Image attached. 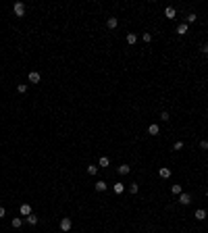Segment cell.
Masks as SVG:
<instances>
[{
	"mask_svg": "<svg viewBox=\"0 0 208 233\" xmlns=\"http://www.w3.org/2000/svg\"><path fill=\"white\" fill-rule=\"evenodd\" d=\"M13 13L17 17H23V15H25V4H23V2H15L13 4Z\"/></svg>",
	"mask_w": 208,
	"mask_h": 233,
	"instance_id": "6da1fadb",
	"label": "cell"
},
{
	"mask_svg": "<svg viewBox=\"0 0 208 233\" xmlns=\"http://www.w3.org/2000/svg\"><path fill=\"white\" fill-rule=\"evenodd\" d=\"M190 202H192V196H190V194H183V192L179 194V204H183V206H187Z\"/></svg>",
	"mask_w": 208,
	"mask_h": 233,
	"instance_id": "7a4b0ae2",
	"label": "cell"
},
{
	"mask_svg": "<svg viewBox=\"0 0 208 233\" xmlns=\"http://www.w3.org/2000/svg\"><path fill=\"white\" fill-rule=\"evenodd\" d=\"M60 229L62 231H71V219H69V217L60 219Z\"/></svg>",
	"mask_w": 208,
	"mask_h": 233,
	"instance_id": "3957f363",
	"label": "cell"
},
{
	"mask_svg": "<svg viewBox=\"0 0 208 233\" xmlns=\"http://www.w3.org/2000/svg\"><path fill=\"white\" fill-rule=\"evenodd\" d=\"M27 77H29V81H31V83H40V81H42V75H40L38 71H31Z\"/></svg>",
	"mask_w": 208,
	"mask_h": 233,
	"instance_id": "277c9868",
	"label": "cell"
},
{
	"mask_svg": "<svg viewBox=\"0 0 208 233\" xmlns=\"http://www.w3.org/2000/svg\"><path fill=\"white\" fill-rule=\"evenodd\" d=\"M117 25H119V19H117V17H108V21H106V27H108V29H114Z\"/></svg>",
	"mask_w": 208,
	"mask_h": 233,
	"instance_id": "5b68a950",
	"label": "cell"
},
{
	"mask_svg": "<svg viewBox=\"0 0 208 233\" xmlns=\"http://www.w3.org/2000/svg\"><path fill=\"white\" fill-rule=\"evenodd\" d=\"M175 15H177V11H175L173 6H167V9H165V17H167V19H171V21H173V19H175Z\"/></svg>",
	"mask_w": 208,
	"mask_h": 233,
	"instance_id": "8992f818",
	"label": "cell"
},
{
	"mask_svg": "<svg viewBox=\"0 0 208 233\" xmlns=\"http://www.w3.org/2000/svg\"><path fill=\"white\" fill-rule=\"evenodd\" d=\"M21 215L23 217H29L31 215V206L29 204H21Z\"/></svg>",
	"mask_w": 208,
	"mask_h": 233,
	"instance_id": "52a82bcc",
	"label": "cell"
},
{
	"mask_svg": "<svg viewBox=\"0 0 208 233\" xmlns=\"http://www.w3.org/2000/svg\"><path fill=\"white\" fill-rule=\"evenodd\" d=\"M158 175L163 177V179H169V177H171V169H169V167H163V169L158 171Z\"/></svg>",
	"mask_w": 208,
	"mask_h": 233,
	"instance_id": "ba28073f",
	"label": "cell"
},
{
	"mask_svg": "<svg viewBox=\"0 0 208 233\" xmlns=\"http://www.w3.org/2000/svg\"><path fill=\"white\" fill-rule=\"evenodd\" d=\"M148 133H150V135H158V133H160V127H158L156 123H152V125L148 127Z\"/></svg>",
	"mask_w": 208,
	"mask_h": 233,
	"instance_id": "9c48e42d",
	"label": "cell"
},
{
	"mask_svg": "<svg viewBox=\"0 0 208 233\" xmlns=\"http://www.w3.org/2000/svg\"><path fill=\"white\" fill-rule=\"evenodd\" d=\"M177 33H179V36H185V33H187V23H181V25H177Z\"/></svg>",
	"mask_w": 208,
	"mask_h": 233,
	"instance_id": "30bf717a",
	"label": "cell"
},
{
	"mask_svg": "<svg viewBox=\"0 0 208 233\" xmlns=\"http://www.w3.org/2000/svg\"><path fill=\"white\" fill-rule=\"evenodd\" d=\"M108 165H110V158H108V156H100L98 167H108Z\"/></svg>",
	"mask_w": 208,
	"mask_h": 233,
	"instance_id": "8fae6325",
	"label": "cell"
},
{
	"mask_svg": "<svg viewBox=\"0 0 208 233\" xmlns=\"http://www.w3.org/2000/svg\"><path fill=\"white\" fill-rule=\"evenodd\" d=\"M117 171H119V175H127V173L131 171V167H129V165H121Z\"/></svg>",
	"mask_w": 208,
	"mask_h": 233,
	"instance_id": "7c38bea8",
	"label": "cell"
},
{
	"mask_svg": "<svg viewBox=\"0 0 208 233\" xmlns=\"http://www.w3.org/2000/svg\"><path fill=\"white\" fill-rule=\"evenodd\" d=\"M94 188H96V192H106V183L104 181H96Z\"/></svg>",
	"mask_w": 208,
	"mask_h": 233,
	"instance_id": "4fadbf2b",
	"label": "cell"
},
{
	"mask_svg": "<svg viewBox=\"0 0 208 233\" xmlns=\"http://www.w3.org/2000/svg\"><path fill=\"white\" fill-rule=\"evenodd\" d=\"M112 190H114V194H123V192H125V185H123V183H114Z\"/></svg>",
	"mask_w": 208,
	"mask_h": 233,
	"instance_id": "5bb4252c",
	"label": "cell"
},
{
	"mask_svg": "<svg viewBox=\"0 0 208 233\" xmlns=\"http://www.w3.org/2000/svg\"><path fill=\"white\" fill-rule=\"evenodd\" d=\"M198 221H204L206 219V210H202V208H200V210H196V215H194Z\"/></svg>",
	"mask_w": 208,
	"mask_h": 233,
	"instance_id": "9a60e30c",
	"label": "cell"
},
{
	"mask_svg": "<svg viewBox=\"0 0 208 233\" xmlns=\"http://www.w3.org/2000/svg\"><path fill=\"white\" fill-rule=\"evenodd\" d=\"M98 173V165H89L87 167V175H96Z\"/></svg>",
	"mask_w": 208,
	"mask_h": 233,
	"instance_id": "2e32d148",
	"label": "cell"
},
{
	"mask_svg": "<svg viewBox=\"0 0 208 233\" xmlns=\"http://www.w3.org/2000/svg\"><path fill=\"white\" fill-rule=\"evenodd\" d=\"M171 192H173L175 196H179V194H181V185H179V183H175V185H171Z\"/></svg>",
	"mask_w": 208,
	"mask_h": 233,
	"instance_id": "e0dca14e",
	"label": "cell"
},
{
	"mask_svg": "<svg viewBox=\"0 0 208 233\" xmlns=\"http://www.w3.org/2000/svg\"><path fill=\"white\" fill-rule=\"evenodd\" d=\"M137 42V36L135 33H127V44H135Z\"/></svg>",
	"mask_w": 208,
	"mask_h": 233,
	"instance_id": "ac0fdd59",
	"label": "cell"
},
{
	"mask_svg": "<svg viewBox=\"0 0 208 233\" xmlns=\"http://www.w3.org/2000/svg\"><path fill=\"white\" fill-rule=\"evenodd\" d=\"M17 92H19V94H25V92H27V85H25V83H19V85H17Z\"/></svg>",
	"mask_w": 208,
	"mask_h": 233,
	"instance_id": "d6986e66",
	"label": "cell"
},
{
	"mask_svg": "<svg viewBox=\"0 0 208 233\" xmlns=\"http://www.w3.org/2000/svg\"><path fill=\"white\" fill-rule=\"evenodd\" d=\"M27 223H29V225H38V217H35V215H29V217H27Z\"/></svg>",
	"mask_w": 208,
	"mask_h": 233,
	"instance_id": "ffe728a7",
	"label": "cell"
},
{
	"mask_svg": "<svg viewBox=\"0 0 208 233\" xmlns=\"http://www.w3.org/2000/svg\"><path fill=\"white\" fill-rule=\"evenodd\" d=\"M11 225H13L15 229H19V227H21V219H19V217H15V219L11 221Z\"/></svg>",
	"mask_w": 208,
	"mask_h": 233,
	"instance_id": "44dd1931",
	"label": "cell"
},
{
	"mask_svg": "<svg viewBox=\"0 0 208 233\" xmlns=\"http://www.w3.org/2000/svg\"><path fill=\"white\" fill-rule=\"evenodd\" d=\"M160 119H163V121H171V114L167 110H163V112H160Z\"/></svg>",
	"mask_w": 208,
	"mask_h": 233,
	"instance_id": "7402d4cb",
	"label": "cell"
},
{
	"mask_svg": "<svg viewBox=\"0 0 208 233\" xmlns=\"http://www.w3.org/2000/svg\"><path fill=\"white\" fill-rule=\"evenodd\" d=\"M137 190H140V185H137V183H131V185H129V192H131V194H137Z\"/></svg>",
	"mask_w": 208,
	"mask_h": 233,
	"instance_id": "603a6c76",
	"label": "cell"
},
{
	"mask_svg": "<svg viewBox=\"0 0 208 233\" xmlns=\"http://www.w3.org/2000/svg\"><path fill=\"white\" fill-rule=\"evenodd\" d=\"M196 19H198V15H196V13H190V15H187V23H194Z\"/></svg>",
	"mask_w": 208,
	"mask_h": 233,
	"instance_id": "cb8c5ba5",
	"label": "cell"
},
{
	"mask_svg": "<svg viewBox=\"0 0 208 233\" xmlns=\"http://www.w3.org/2000/svg\"><path fill=\"white\" fill-rule=\"evenodd\" d=\"M200 148H202V150H208V142H206V139H202V142H200Z\"/></svg>",
	"mask_w": 208,
	"mask_h": 233,
	"instance_id": "d4e9b609",
	"label": "cell"
},
{
	"mask_svg": "<svg viewBox=\"0 0 208 233\" xmlns=\"http://www.w3.org/2000/svg\"><path fill=\"white\" fill-rule=\"evenodd\" d=\"M142 38H144V42H152V33H144Z\"/></svg>",
	"mask_w": 208,
	"mask_h": 233,
	"instance_id": "484cf974",
	"label": "cell"
},
{
	"mask_svg": "<svg viewBox=\"0 0 208 233\" xmlns=\"http://www.w3.org/2000/svg\"><path fill=\"white\" fill-rule=\"evenodd\" d=\"M183 148V142H175V146H173V150H181Z\"/></svg>",
	"mask_w": 208,
	"mask_h": 233,
	"instance_id": "4316f807",
	"label": "cell"
},
{
	"mask_svg": "<svg viewBox=\"0 0 208 233\" xmlns=\"http://www.w3.org/2000/svg\"><path fill=\"white\" fill-rule=\"evenodd\" d=\"M202 52H204V54H208V44H204V46H202Z\"/></svg>",
	"mask_w": 208,
	"mask_h": 233,
	"instance_id": "83f0119b",
	"label": "cell"
},
{
	"mask_svg": "<svg viewBox=\"0 0 208 233\" xmlns=\"http://www.w3.org/2000/svg\"><path fill=\"white\" fill-rule=\"evenodd\" d=\"M0 217H4V208L2 206H0Z\"/></svg>",
	"mask_w": 208,
	"mask_h": 233,
	"instance_id": "f1b7e54d",
	"label": "cell"
},
{
	"mask_svg": "<svg viewBox=\"0 0 208 233\" xmlns=\"http://www.w3.org/2000/svg\"><path fill=\"white\" fill-rule=\"evenodd\" d=\"M206 196H208V190H206Z\"/></svg>",
	"mask_w": 208,
	"mask_h": 233,
	"instance_id": "f546056e",
	"label": "cell"
}]
</instances>
